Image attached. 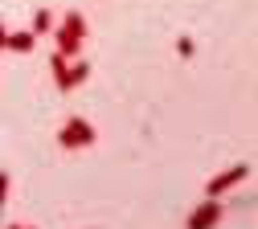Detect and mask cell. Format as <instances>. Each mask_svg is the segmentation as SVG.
I'll return each instance as SVG.
<instances>
[{
    "instance_id": "4",
    "label": "cell",
    "mask_w": 258,
    "mask_h": 229,
    "mask_svg": "<svg viewBox=\"0 0 258 229\" xmlns=\"http://www.w3.org/2000/svg\"><path fill=\"white\" fill-rule=\"evenodd\" d=\"M86 78H90V65H86V61L78 57V61L70 65V70H66V74H57V78H53V86H57V90H66V94H70V90H74V86H82Z\"/></svg>"
},
{
    "instance_id": "3",
    "label": "cell",
    "mask_w": 258,
    "mask_h": 229,
    "mask_svg": "<svg viewBox=\"0 0 258 229\" xmlns=\"http://www.w3.org/2000/svg\"><path fill=\"white\" fill-rule=\"evenodd\" d=\"M221 221V205H217V196H205V205L192 209V217L184 221V229H217Z\"/></svg>"
},
{
    "instance_id": "10",
    "label": "cell",
    "mask_w": 258,
    "mask_h": 229,
    "mask_svg": "<svg viewBox=\"0 0 258 229\" xmlns=\"http://www.w3.org/2000/svg\"><path fill=\"white\" fill-rule=\"evenodd\" d=\"M9 229H25V225H9Z\"/></svg>"
},
{
    "instance_id": "9",
    "label": "cell",
    "mask_w": 258,
    "mask_h": 229,
    "mask_svg": "<svg viewBox=\"0 0 258 229\" xmlns=\"http://www.w3.org/2000/svg\"><path fill=\"white\" fill-rule=\"evenodd\" d=\"M192 49H197V45H192V37H176V53H180L184 61L192 57Z\"/></svg>"
},
{
    "instance_id": "6",
    "label": "cell",
    "mask_w": 258,
    "mask_h": 229,
    "mask_svg": "<svg viewBox=\"0 0 258 229\" xmlns=\"http://www.w3.org/2000/svg\"><path fill=\"white\" fill-rule=\"evenodd\" d=\"M82 41L86 37H74V33H66V29H53V45L66 53V57H78L82 53Z\"/></svg>"
},
{
    "instance_id": "2",
    "label": "cell",
    "mask_w": 258,
    "mask_h": 229,
    "mask_svg": "<svg viewBox=\"0 0 258 229\" xmlns=\"http://www.w3.org/2000/svg\"><path fill=\"white\" fill-rule=\"evenodd\" d=\"M250 176V168L246 164H234V168H225V172H217L209 184H205V196H221V192H230V188H238L242 180Z\"/></svg>"
},
{
    "instance_id": "5",
    "label": "cell",
    "mask_w": 258,
    "mask_h": 229,
    "mask_svg": "<svg viewBox=\"0 0 258 229\" xmlns=\"http://www.w3.org/2000/svg\"><path fill=\"white\" fill-rule=\"evenodd\" d=\"M33 45H37V33L29 29V33H5V49L9 53H33Z\"/></svg>"
},
{
    "instance_id": "1",
    "label": "cell",
    "mask_w": 258,
    "mask_h": 229,
    "mask_svg": "<svg viewBox=\"0 0 258 229\" xmlns=\"http://www.w3.org/2000/svg\"><path fill=\"white\" fill-rule=\"evenodd\" d=\"M57 143L66 147V151H86V147L94 143V127H90L86 119L70 115L66 123H61V131H57Z\"/></svg>"
},
{
    "instance_id": "7",
    "label": "cell",
    "mask_w": 258,
    "mask_h": 229,
    "mask_svg": "<svg viewBox=\"0 0 258 229\" xmlns=\"http://www.w3.org/2000/svg\"><path fill=\"white\" fill-rule=\"evenodd\" d=\"M61 29L74 33V37H86V17L82 13H66V17H61Z\"/></svg>"
},
{
    "instance_id": "8",
    "label": "cell",
    "mask_w": 258,
    "mask_h": 229,
    "mask_svg": "<svg viewBox=\"0 0 258 229\" xmlns=\"http://www.w3.org/2000/svg\"><path fill=\"white\" fill-rule=\"evenodd\" d=\"M49 29H53V17H49V9H37V13H33V33L41 37V33H49Z\"/></svg>"
}]
</instances>
